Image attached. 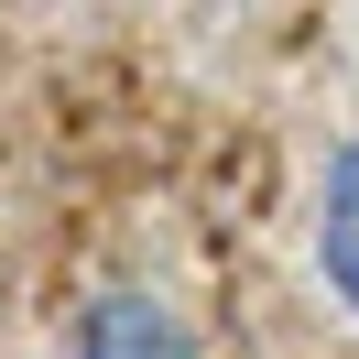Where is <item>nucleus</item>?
<instances>
[{
  "label": "nucleus",
  "instance_id": "obj_1",
  "mask_svg": "<svg viewBox=\"0 0 359 359\" xmlns=\"http://www.w3.org/2000/svg\"><path fill=\"white\" fill-rule=\"evenodd\" d=\"M76 359H196V337H185V316L163 305V294L109 283V294H88V316H76Z\"/></svg>",
  "mask_w": 359,
  "mask_h": 359
},
{
  "label": "nucleus",
  "instance_id": "obj_2",
  "mask_svg": "<svg viewBox=\"0 0 359 359\" xmlns=\"http://www.w3.org/2000/svg\"><path fill=\"white\" fill-rule=\"evenodd\" d=\"M316 272H327V294L359 316V142H337L327 185H316Z\"/></svg>",
  "mask_w": 359,
  "mask_h": 359
}]
</instances>
